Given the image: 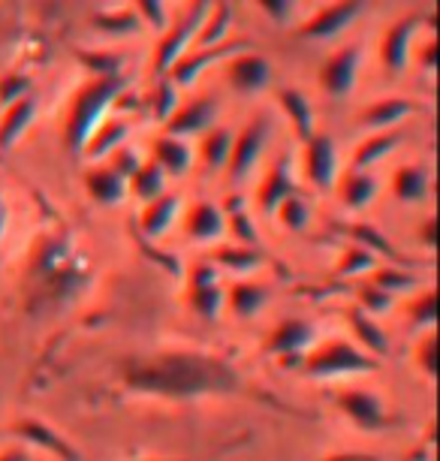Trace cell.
<instances>
[{
  "label": "cell",
  "mask_w": 440,
  "mask_h": 461,
  "mask_svg": "<svg viewBox=\"0 0 440 461\" xmlns=\"http://www.w3.org/2000/svg\"><path fill=\"white\" fill-rule=\"evenodd\" d=\"M175 109H178V88L169 82V76H160L157 85H154V91H151V112H154V118L166 124L169 115Z\"/></svg>",
  "instance_id": "ab89813d"
},
{
  "label": "cell",
  "mask_w": 440,
  "mask_h": 461,
  "mask_svg": "<svg viewBox=\"0 0 440 461\" xmlns=\"http://www.w3.org/2000/svg\"><path fill=\"white\" fill-rule=\"evenodd\" d=\"M229 24H232V6H229V0H223V4H211V13H209V19H205L202 28H200V33H196L193 46H200V49L218 46V42L227 40Z\"/></svg>",
  "instance_id": "e575fe53"
},
{
  "label": "cell",
  "mask_w": 440,
  "mask_h": 461,
  "mask_svg": "<svg viewBox=\"0 0 440 461\" xmlns=\"http://www.w3.org/2000/svg\"><path fill=\"white\" fill-rule=\"evenodd\" d=\"M377 266H381V263H377V257L371 254V250L359 248V245H350L338 257V266H335V277H362V275L374 272Z\"/></svg>",
  "instance_id": "8d00e7d4"
},
{
  "label": "cell",
  "mask_w": 440,
  "mask_h": 461,
  "mask_svg": "<svg viewBox=\"0 0 440 461\" xmlns=\"http://www.w3.org/2000/svg\"><path fill=\"white\" fill-rule=\"evenodd\" d=\"M404 133L401 130H377L368 139H362L359 148L350 158V172H368L371 167H377L381 160H386L395 148H401Z\"/></svg>",
  "instance_id": "7402d4cb"
},
{
  "label": "cell",
  "mask_w": 440,
  "mask_h": 461,
  "mask_svg": "<svg viewBox=\"0 0 440 461\" xmlns=\"http://www.w3.org/2000/svg\"><path fill=\"white\" fill-rule=\"evenodd\" d=\"M211 263L218 268H229L236 275H254L263 268V257L256 248H245V245H227L220 248L218 254L211 257Z\"/></svg>",
  "instance_id": "d6a6232c"
},
{
  "label": "cell",
  "mask_w": 440,
  "mask_h": 461,
  "mask_svg": "<svg viewBox=\"0 0 440 461\" xmlns=\"http://www.w3.org/2000/svg\"><path fill=\"white\" fill-rule=\"evenodd\" d=\"M419 112V106L413 100H404V97H386V100H377L371 103L368 109H362L359 115V127L362 130H395L401 124L404 118Z\"/></svg>",
  "instance_id": "603a6c76"
},
{
  "label": "cell",
  "mask_w": 440,
  "mask_h": 461,
  "mask_svg": "<svg viewBox=\"0 0 440 461\" xmlns=\"http://www.w3.org/2000/svg\"><path fill=\"white\" fill-rule=\"evenodd\" d=\"M6 230H10V203H6L4 194H0V241H4Z\"/></svg>",
  "instance_id": "db71d44e"
},
{
  "label": "cell",
  "mask_w": 440,
  "mask_h": 461,
  "mask_svg": "<svg viewBox=\"0 0 440 461\" xmlns=\"http://www.w3.org/2000/svg\"><path fill=\"white\" fill-rule=\"evenodd\" d=\"M408 317H410V323L417 329H426V332H431V326H435V320H437V295H435V290L417 293V299L408 304Z\"/></svg>",
  "instance_id": "60d3db41"
},
{
  "label": "cell",
  "mask_w": 440,
  "mask_h": 461,
  "mask_svg": "<svg viewBox=\"0 0 440 461\" xmlns=\"http://www.w3.org/2000/svg\"><path fill=\"white\" fill-rule=\"evenodd\" d=\"M223 223H227V232L232 239L238 241V245L245 248H256V241H260V232H256L254 226V217H250L245 199H241V194H232L227 203H223Z\"/></svg>",
  "instance_id": "f1b7e54d"
},
{
  "label": "cell",
  "mask_w": 440,
  "mask_h": 461,
  "mask_svg": "<svg viewBox=\"0 0 440 461\" xmlns=\"http://www.w3.org/2000/svg\"><path fill=\"white\" fill-rule=\"evenodd\" d=\"M278 103H281V112L287 115V121L296 130V136L305 142L308 136L317 133L314 127V106H310V100L305 97V91L299 88H281L278 91Z\"/></svg>",
  "instance_id": "83f0119b"
},
{
  "label": "cell",
  "mask_w": 440,
  "mask_h": 461,
  "mask_svg": "<svg viewBox=\"0 0 440 461\" xmlns=\"http://www.w3.org/2000/svg\"><path fill=\"white\" fill-rule=\"evenodd\" d=\"M214 118H218V97L214 94H202V97L181 103L169 115L166 124H163V130H166V136H178V139L202 136L214 127Z\"/></svg>",
  "instance_id": "9a60e30c"
},
{
  "label": "cell",
  "mask_w": 440,
  "mask_h": 461,
  "mask_svg": "<svg viewBox=\"0 0 440 461\" xmlns=\"http://www.w3.org/2000/svg\"><path fill=\"white\" fill-rule=\"evenodd\" d=\"M121 383L127 393L160 398V402H196V398H229L250 393L236 365L202 350H160L151 356H133L121 365Z\"/></svg>",
  "instance_id": "6da1fadb"
},
{
  "label": "cell",
  "mask_w": 440,
  "mask_h": 461,
  "mask_svg": "<svg viewBox=\"0 0 440 461\" xmlns=\"http://www.w3.org/2000/svg\"><path fill=\"white\" fill-rule=\"evenodd\" d=\"M422 24H431L428 15H404L392 24L390 31L383 33V42H381V60L386 67V73L399 76L404 73V67L410 64L413 58V40H417V33L422 31Z\"/></svg>",
  "instance_id": "8fae6325"
},
{
  "label": "cell",
  "mask_w": 440,
  "mask_h": 461,
  "mask_svg": "<svg viewBox=\"0 0 440 461\" xmlns=\"http://www.w3.org/2000/svg\"><path fill=\"white\" fill-rule=\"evenodd\" d=\"M296 196V178H292V160L290 154H281L272 163V169L265 172V178L256 187V208L263 214H274L281 208L283 199Z\"/></svg>",
  "instance_id": "e0dca14e"
},
{
  "label": "cell",
  "mask_w": 440,
  "mask_h": 461,
  "mask_svg": "<svg viewBox=\"0 0 440 461\" xmlns=\"http://www.w3.org/2000/svg\"><path fill=\"white\" fill-rule=\"evenodd\" d=\"M350 232H353V239H356V245L359 248H365V250H371V254H386V257H395V248L386 241L381 232L374 230V226H368V223H356V226H350Z\"/></svg>",
  "instance_id": "bcb514c9"
},
{
  "label": "cell",
  "mask_w": 440,
  "mask_h": 461,
  "mask_svg": "<svg viewBox=\"0 0 440 461\" xmlns=\"http://www.w3.org/2000/svg\"><path fill=\"white\" fill-rule=\"evenodd\" d=\"M85 190L97 205H118L127 196V181L109 163H100L85 172Z\"/></svg>",
  "instance_id": "d4e9b609"
},
{
  "label": "cell",
  "mask_w": 440,
  "mask_h": 461,
  "mask_svg": "<svg viewBox=\"0 0 440 461\" xmlns=\"http://www.w3.org/2000/svg\"><path fill=\"white\" fill-rule=\"evenodd\" d=\"M320 461H381L374 456H368V452H353V449H344V452H329L326 458Z\"/></svg>",
  "instance_id": "816d5d0a"
},
{
  "label": "cell",
  "mask_w": 440,
  "mask_h": 461,
  "mask_svg": "<svg viewBox=\"0 0 440 461\" xmlns=\"http://www.w3.org/2000/svg\"><path fill=\"white\" fill-rule=\"evenodd\" d=\"M417 60H419V64L426 67V69H435V42H428L426 49L417 51Z\"/></svg>",
  "instance_id": "11a10c76"
},
{
  "label": "cell",
  "mask_w": 440,
  "mask_h": 461,
  "mask_svg": "<svg viewBox=\"0 0 440 461\" xmlns=\"http://www.w3.org/2000/svg\"><path fill=\"white\" fill-rule=\"evenodd\" d=\"M413 362H417V368L426 374V377L431 380L437 371V338L435 332H426L417 341V347H413Z\"/></svg>",
  "instance_id": "f6af8a7d"
},
{
  "label": "cell",
  "mask_w": 440,
  "mask_h": 461,
  "mask_svg": "<svg viewBox=\"0 0 440 461\" xmlns=\"http://www.w3.org/2000/svg\"><path fill=\"white\" fill-rule=\"evenodd\" d=\"M269 136H272V121L265 115H256L254 121H247V124L232 136V151L227 163V176L232 185H241V181L256 169Z\"/></svg>",
  "instance_id": "5b68a950"
},
{
  "label": "cell",
  "mask_w": 440,
  "mask_h": 461,
  "mask_svg": "<svg viewBox=\"0 0 440 461\" xmlns=\"http://www.w3.org/2000/svg\"><path fill=\"white\" fill-rule=\"evenodd\" d=\"M347 329H350V335H353V344L359 347L362 353H368L371 359H377L381 362L386 353H390V335L383 332L381 323H377L374 317H368L365 311H359L356 304L347 311Z\"/></svg>",
  "instance_id": "ffe728a7"
},
{
  "label": "cell",
  "mask_w": 440,
  "mask_h": 461,
  "mask_svg": "<svg viewBox=\"0 0 440 461\" xmlns=\"http://www.w3.org/2000/svg\"><path fill=\"white\" fill-rule=\"evenodd\" d=\"M187 304L202 320H218L223 314L220 268L211 259H200V263L191 266V275H187Z\"/></svg>",
  "instance_id": "52a82bcc"
},
{
  "label": "cell",
  "mask_w": 440,
  "mask_h": 461,
  "mask_svg": "<svg viewBox=\"0 0 440 461\" xmlns=\"http://www.w3.org/2000/svg\"><path fill=\"white\" fill-rule=\"evenodd\" d=\"M305 178L317 190H332L338 181V148L329 133H314L305 139Z\"/></svg>",
  "instance_id": "2e32d148"
},
{
  "label": "cell",
  "mask_w": 440,
  "mask_h": 461,
  "mask_svg": "<svg viewBox=\"0 0 440 461\" xmlns=\"http://www.w3.org/2000/svg\"><path fill=\"white\" fill-rule=\"evenodd\" d=\"M392 302H395V295L392 293H386V290H381L377 284H362L359 286V304L356 308L359 311H365L368 317H381V314H386V311L392 308Z\"/></svg>",
  "instance_id": "b9f144b4"
},
{
  "label": "cell",
  "mask_w": 440,
  "mask_h": 461,
  "mask_svg": "<svg viewBox=\"0 0 440 461\" xmlns=\"http://www.w3.org/2000/svg\"><path fill=\"white\" fill-rule=\"evenodd\" d=\"M109 167L115 169L124 181H130V178L136 176V169L142 167V160H139V154H136L133 148H127V145H124V148H118V151L112 154Z\"/></svg>",
  "instance_id": "7dc6e473"
},
{
  "label": "cell",
  "mask_w": 440,
  "mask_h": 461,
  "mask_svg": "<svg viewBox=\"0 0 440 461\" xmlns=\"http://www.w3.org/2000/svg\"><path fill=\"white\" fill-rule=\"evenodd\" d=\"M0 461H31V452L24 447H10L0 452Z\"/></svg>",
  "instance_id": "f5cc1de1"
},
{
  "label": "cell",
  "mask_w": 440,
  "mask_h": 461,
  "mask_svg": "<svg viewBox=\"0 0 440 461\" xmlns=\"http://www.w3.org/2000/svg\"><path fill=\"white\" fill-rule=\"evenodd\" d=\"M79 60L94 73V79H115L121 76V58L112 51H79Z\"/></svg>",
  "instance_id": "7bdbcfd3"
},
{
  "label": "cell",
  "mask_w": 440,
  "mask_h": 461,
  "mask_svg": "<svg viewBox=\"0 0 440 461\" xmlns=\"http://www.w3.org/2000/svg\"><path fill=\"white\" fill-rule=\"evenodd\" d=\"M181 214V196L166 190V194H160L157 199H151V203H145L142 214H139V230L145 239H163L166 232L172 230V223H175V217Z\"/></svg>",
  "instance_id": "44dd1931"
},
{
  "label": "cell",
  "mask_w": 440,
  "mask_h": 461,
  "mask_svg": "<svg viewBox=\"0 0 440 461\" xmlns=\"http://www.w3.org/2000/svg\"><path fill=\"white\" fill-rule=\"evenodd\" d=\"M256 4H260L263 13L269 15L272 22H278V24H287L292 10H296V4H292V0H256Z\"/></svg>",
  "instance_id": "681fc988"
},
{
  "label": "cell",
  "mask_w": 440,
  "mask_h": 461,
  "mask_svg": "<svg viewBox=\"0 0 440 461\" xmlns=\"http://www.w3.org/2000/svg\"><path fill=\"white\" fill-rule=\"evenodd\" d=\"M392 194L401 203H422L428 194V172L419 163H408V167L395 169L392 176Z\"/></svg>",
  "instance_id": "1f68e13d"
},
{
  "label": "cell",
  "mask_w": 440,
  "mask_h": 461,
  "mask_svg": "<svg viewBox=\"0 0 440 461\" xmlns=\"http://www.w3.org/2000/svg\"><path fill=\"white\" fill-rule=\"evenodd\" d=\"M10 434L15 440H22L24 449H40L55 456L58 461H82L79 452L73 449V443L64 438L58 429H51L49 422L37 420V416H24V420L10 425Z\"/></svg>",
  "instance_id": "30bf717a"
},
{
  "label": "cell",
  "mask_w": 440,
  "mask_h": 461,
  "mask_svg": "<svg viewBox=\"0 0 440 461\" xmlns=\"http://www.w3.org/2000/svg\"><path fill=\"white\" fill-rule=\"evenodd\" d=\"M272 290L254 277H241V281H232L227 290H223V308L229 311L232 317L238 320H250L269 304Z\"/></svg>",
  "instance_id": "ac0fdd59"
},
{
  "label": "cell",
  "mask_w": 440,
  "mask_h": 461,
  "mask_svg": "<svg viewBox=\"0 0 440 461\" xmlns=\"http://www.w3.org/2000/svg\"><path fill=\"white\" fill-rule=\"evenodd\" d=\"M437 221H435V217H428V221L426 223H422V230L417 232V236H419V245H426L428 250H435V245H437Z\"/></svg>",
  "instance_id": "f907efd6"
},
{
  "label": "cell",
  "mask_w": 440,
  "mask_h": 461,
  "mask_svg": "<svg viewBox=\"0 0 440 461\" xmlns=\"http://www.w3.org/2000/svg\"><path fill=\"white\" fill-rule=\"evenodd\" d=\"M335 407L347 416L353 429L365 431V434H381L392 429V416L386 413L383 398L371 389L362 386H344L338 395H335Z\"/></svg>",
  "instance_id": "8992f818"
},
{
  "label": "cell",
  "mask_w": 440,
  "mask_h": 461,
  "mask_svg": "<svg viewBox=\"0 0 440 461\" xmlns=\"http://www.w3.org/2000/svg\"><path fill=\"white\" fill-rule=\"evenodd\" d=\"M232 130L229 127H211L209 133H202L200 142V160L205 172H223L229 163V151H232Z\"/></svg>",
  "instance_id": "4dcf8cb0"
},
{
  "label": "cell",
  "mask_w": 440,
  "mask_h": 461,
  "mask_svg": "<svg viewBox=\"0 0 440 461\" xmlns=\"http://www.w3.org/2000/svg\"><path fill=\"white\" fill-rule=\"evenodd\" d=\"M272 82V60L260 51L247 49L227 60V85L241 97H254Z\"/></svg>",
  "instance_id": "5bb4252c"
},
{
  "label": "cell",
  "mask_w": 440,
  "mask_h": 461,
  "mask_svg": "<svg viewBox=\"0 0 440 461\" xmlns=\"http://www.w3.org/2000/svg\"><path fill=\"white\" fill-rule=\"evenodd\" d=\"M359 67H362V46L359 42L341 46L335 55L326 58V64L320 69L323 91L329 94L332 100L350 97L353 88H356V79H359Z\"/></svg>",
  "instance_id": "7c38bea8"
},
{
  "label": "cell",
  "mask_w": 440,
  "mask_h": 461,
  "mask_svg": "<svg viewBox=\"0 0 440 461\" xmlns=\"http://www.w3.org/2000/svg\"><path fill=\"white\" fill-rule=\"evenodd\" d=\"M157 167L166 172V178H181L187 176L193 167V148L187 139H178V136H166L163 133L157 142H154V158H151Z\"/></svg>",
  "instance_id": "cb8c5ba5"
},
{
  "label": "cell",
  "mask_w": 440,
  "mask_h": 461,
  "mask_svg": "<svg viewBox=\"0 0 440 461\" xmlns=\"http://www.w3.org/2000/svg\"><path fill=\"white\" fill-rule=\"evenodd\" d=\"M127 190H130L136 199H142V203H151V199H157L160 194H166V172L154 160L142 163V167L136 169V176L127 181Z\"/></svg>",
  "instance_id": "836d02e7"
},
{
  "label": "cell",
  "mask_w": 440,
  "mask_h": 461,
  "mask_svg": "<svg viewBox=\"0 0 440 461\" xmlns=\"http://www.w3.org/2000/svg\"><path fill=\"white\" fill-rule=\"evenodd\" d=\"M377 359H371L368 353H362L353 341L344 338H326V341L314 344L301 359V371L314 380H347L362 377V374H374Z\"/></svg>",
  "instance_id": "3957f363"
},
{
  "label": "cell",
  "mask_w": 440,
  "mask_h": 461,
  "mask_svg": "<svg viewBox=\"0 0 440 461\" xmlns=\"http://www.w3.org/2000/svg\"><path fill=\"white\" fill-rule=\"evenodd\" d=\"M184 236L196 245H211L227 236L223 212L214 203H193L184 212Z\"/></svg>",
  "instance_id": "d6986e66"
},
{
  "label": "cell",
  "mask_w": 440,
  "mask_h": 461,
  "mask_svg": "<svg viewBox=\"0 0 440 461\" xmlns=\"http://www.w3.org/2000/svg\"><path fill=\"white\" fill-rule=\"evenodd\" d=\"M247 49H250V40H223V42H218V46L187 51V55L181 58L166 76H169V82L175 85V88H191V85L200 79L205 69H211L214 64H227L229 58H236V55H241V51H247Z\"/></svg>",
  "instance_id": "ba28073f"
},
{
  "label": "cell",
  "mask_w": 440,
  "mask_h": 461,
  "mask_svg": "<svg viewBox=\"0 0 440 461\" xmlns=\"http://www.w3.org/2000/svg\"><path fill=\"white\" fill-rule=\"evenodd\" d=\"M211 4L214 0H191V6L181 13V19H175L172 28L163 31L157 49H154V60H151L154 76H157V79L160 76H166L169 69L175 67L187 51H191V46L196 42V33H200L205 19H209Z\"/></svg>",
  "instance_id": "277c9868"
},
{
  "label": "cell",
  "mask_w": 440,
  "mask_h": 461,
  "mask_svg": "<svg viewBox=\"0 0 440 461\" xmlns=\"http://www.w3.org/2000/svg\"><path fill=\"white\" fill-rule=\"evenodd\" d=\"M31 91H33L31 76H24V73L4 76V79H0V106H13V103L31 97Z\"/></svg>",
  "instance_id": "ee69618b"
},
{
  "label": "cell",
  "mask_w": 440,
  "mask_h": 461,
  "mask_svg": "<svg viewBox=\"0 0 440 461\" xmlns=\"http://www.w3.org/2000/svg\"><path fill=\"white\" fill-rule=\"evenodd\" d=\"M148 461H187V458H148Z\"/></svg>",
  "instance_id": "9f6ffc18"
},
{
  "label": "cell",
  "mask_w": 440,
  "mask_h": 461,
  "mask_svg": "<svg viewBox=\"0 0 440 461\" xmlns=\"http://www.w3.org/2000/svg\"><path fill=\"white\" fill-rule=\"evenodd\" d=\"M136 15L154 28H166V0H136Z\"/></svg>",
  "instance_id": "c3c4849f"
},
{
  "label": "cell",
  "mask_w": 440,
  "mask_h": 461,
  "mask_svg": "<svg viewBox=\"0 0 440 461\" xmlns=\"http://www.w3.org/2000/svg\"><path fill=\"white\" fill-rule=\"evenodd\" d=\"M365 10V0H335V4L317 10L310 19L299 24V37L305 40H332L350 28L359 19V13Z\"/></svg>",
  "instance_id": "4fadbf2b"
},
{
  "label": "cell",
  "mask_w": 440,
  "mask_h": 461,
  "mask_svg": "<svg viewBox=\"0 0 440 461\" xmlns=\"http://www.w3.org/2000/svg\"><path fill=\"white\" fill-rule=\"evenodd\" d=\"M371 284H377L381 290L399 295V293H408L413 286L419 284V277L410 272V268H401V266H377L371 272Z\"/></svg>",
  "instance_id": "74e56055"
},
{
  "label": "cell",
  "mask_w": 440,
  "mask_h": 461,
  "mask_svg": "<svg viewBox=\"0 0 440 461\" xmlns=\"http://www.w3.org/2000/svg\"><path fill=\"white\" fill-rule=\"evenodd\" d=\"M37 118V97H24L13 106H6L4 118H0V151H10L19 145V139L28 133V127Z\"/></svg>",
  "instance_id": "484cf974"
},
{
  "label": "cell",
  "mask_w": 440,
  "mask_h": 461,
  "mask_svg": "<svg viewBox=\"0 0 440 461\" xmlns=\"http://www.w3.org/2000/svg\"><path fill=\"white\" fill-rule=\"evenodd\" d=\"M121 91H124V76H115V79H91L88 85H82L76 91L64 124V142L73 154L85 151L91 133L106 121L115 100L121 97Z\"/></svg>",
  "instance_id": "7a4b0ae2"
},
{
  "label": "cell",
  "mask_w": 440,
  "mask_h": 461,
  "mask_svg": "<svg viewBox=\"0 0 440 461\" xmlns=\"http://www.w3.org/2000/svg\"><path fill=\"white\" fill-rule=\"evenodd\" d=\"M91 28L100 31V33H109V37H130V33H139L142 19L136 15V10L97 13L91 19Z\"/></svg>",
  "instance_id": "d590c367"
},
{
  "label": "cell",
  "mask_w": 440,
  "mask_h": 461,
  "mask_svg": "<svg viewBox=\"0 0 440 461\" xmlns=\"http://www.w3.org/2000/svg\"><path fill=\"white\" fill-rule=\"evenodd\" d=\"M274 217L281 221L283 230H290V232H305V230H308V223H310V208H308L305 199H301V196L296 194V196L283 199L281 208L274 212Z\"/></svg>",
  "instance_id": "f35d334b"
},
{
  "label": "cell",
  "mask_w": 440,
  "mask_h": 461,
  "mask_svg": "<svg viewBox=\"0 0 440 461\" xmlns=\"http://www.w3.org/2000/svg\"><path fill=\"white\" fill-rule=\"evenodd\" d=\"M338 199L344 208H350V212H362V208H368L377 199V178L371 176V172H350L347 169V176H344L338 185Z\"/></svg>",
  "instance_id": "f546056e"
},
{
  "label": "cell",
  "mask_w": 440,
  "mask_h": 461,
  "mask_svg": "<svg viewBox=\"0 0 440 461\" xmlns=\"http://www.w3.org/2000/svg\"><path fill=\"white\" fill-rule=\"evenodd\" d=\"M127 139H130V124L121 118H106L103 124L94 130L88 145H85V158L88 160H103V158H112V154L118 151V148L127 145Z\"/></svg>",
  "instance_id": "4316f807"
},
{
  "label": "cell",
  "mask_w": 440,
  "mask_h": 461,
  "mask_svg": "<svg viewBox=\"0 0 440 461\" xmlns=\"http://www.w3.org/2000/svg\"><path fill=\"white\" fill-rule=\"evenodd\" d=\"M314 344H317V326L305 317H287L269 332V338H265V344H263V353L274 356V359H281V362L292 359V356L305 359V353Z\"/></svg>",
  "instance_id": "9c48e42d"
}]
</instances>
